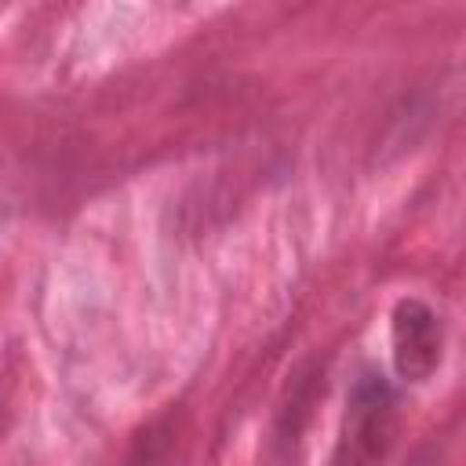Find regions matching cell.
I'll use <instances>...</instances> for the list:
<instances>
[{
  "label": "cell",
  "mask_w": 466,
  "mask_h": 466,
  "mask_svg": "<svg viewBox=\"0 0 466 466\" xmlns=\"http://www.w3.org/2000/svg\"><path fill=\"white\" fill-rule=\"evenodd\" d=\"M397 437V400L382 375L368 371L350 393V411L331 466H379Z\"/></svg>",
  "instance_id": "cell-1"
},
{
  "label": "cell",
  "mask_w": 466,
  "mask_h": 466,
  "mask_svg": "<svg viewBox=\"0 0 466 466\" xmlns=\"http://www.w3.org/2000/svg\"><path fill=\"white\" fill-rule=\"evenodd\" d=\"M393 368L404 382H426L441 368L444 331L441 317L422 299H400L393 306Z\"/></svg>",
  "instance_id": "cell-2"
}]
</instances>
